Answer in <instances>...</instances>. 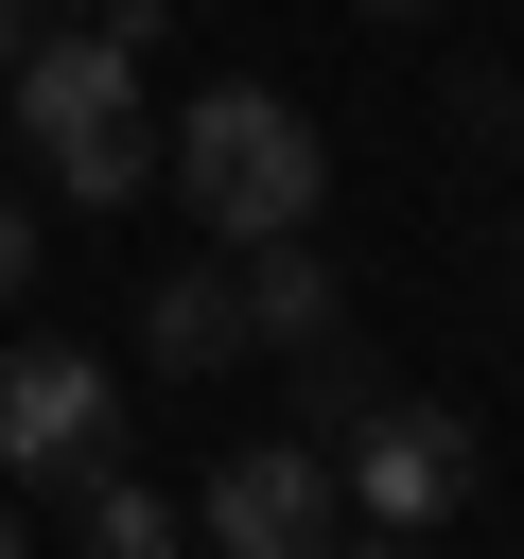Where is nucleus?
Wrapping results in <instances>:
<instances>
[{"label": "nucleus", "mask_w": 524, "mask_h": 559, "mask_svg": "<svg viewBox=\"0 0 524 559\" xmlns=\"http://www.w3.org/2000/svg\"><path fill=\"white\" fill-rule=\"evenodd\" d=\"M157 157H175V210H192L210 245H279V227H314V192H332V140H314L279 87H192Z\"/></svg>", "instance_id": "nucleus-1"}, {"label": "nucleus", "mask_w": 524, "mask_h": 559, "mask_svg": "<svg viewBox=\"0 0 524 559\" xmlns=\"http://www.w3.org/2000/svg\"><path fill=\"white\" fill-rule=\"evenodd\" d=\"M17 122L52 140V192L70 210H140L157 192V122H140V52L87 17V35H17Z\"/></svg>", "instance_id": "nucleus-2"}, {"label": "nucleus", "mask_w": 524, "mask_h": 559, "mask_svg": "<svg viewBox=\"0 0 524 559\" xmlns=\"http://www.w3.org/2000/svg\"><path fill=\"white\" fill-rule=\"evenodd\" d=\"M0 454H17V489H87V472L122 454L105 367H87V349H52V332H17V349H0Z\"/></svg>", "instance_id": "nucleus-3"}, {"label": "nucleus", "mask_w": 524, "mask_h": 559, "mask_svg": "<svg viewBox=\"0 0 524 559\" xmlns=\"http://www.w3.org/2000/svg\"><path fill=\"white\" fill-rule=\"evenodd\" d=\"M192 524H210V559H314V542H332V454H314V437H245Z\"/></svg>", "instance_id": "nucleus-4"}, {"label": "nucleus", "mask_w": 524, "mask_h": 559, "mask_svg": "<svg viewBox=\"0 0 524 559\" xmlns=\"http://www.w3.org/2000/svg\"><path fill=\"white\" fill-rule=\"evenodd\" d=\"M332 489H367V524H437V507L472 489V419H437V402H367V419L332 437Z\"/></svg>", "instance_id": "nucleus-5"}, {"label": "nucleus", "mask_w": 524, "mask_h": 559, "mask_svg": "<svg viewBox=\"0 0 524 559\" xmlns=\"http://www.w3.org/2000/svg\"><path fill=\"white\" fill-rule=\"evenodd\" d=\"M227 280H245V349H314V332H349V297H332V262H314V227L227 245Z\"/></svg>", "instance_id": "nucleus-6"}, {"label": "nucleus", "mask_w": 524, "mask_h": 559, "mask_svg": "<svg viewBox=\"0 0 524 559\" xmlns=\"http://www.w3.org/2000/svg\"><path fill=\"white\" fill-rule=\"evenodd\" d=\"M140 349H157L175 384H192V367H245V280H227V262H175V280L140 297Z\"/></svg>", "instance_id": "nucleus-7"}, {"label": "nucleus", "mask_w": 524, "mask_h": 559, "mask_svg": "<svg viewBox=\"0 0 524 559\" xmlns=\"http://www.w3.org/2000/svg\"><path fill=\"white\" fill-rule=\"evenodd\" d=\"M70 507H87V559H175V507H157V489H140L122 454H105V472H87Z\"/></svg>", "instance_id": "nucleus-8"}, {"label": "nucleus", "mask_w": 524, "mask_h": 559, "mask_svg": "<svg viewBox=\"0 0 524 559\" xmlns=\"http://www.w3.org/2000/svg\"><path fill=\"white\" fill-rule=\"evenodd\" d=\"M367 402H384V367H367L349 332H314V349H297V419H314V454H332V437H349Z\"/></svg>", "instance_id": "nucleus-9"}, {"label": "nucleus", "mask_w": 524, "mask_h": 559, "mask_svg": "<svg viewBox=\"0 0 524 559\" xmlns=\"http://www.w3.org/2000/svg\"><path fill=\"white\" fill-rule=\"evenodd\" d=\"M17 280H35V210L0 192V297H17Z\"/></svg>", "instance_id": "nucleus-10"}, {"label": "nucleus", "mask_w": 524, "mask_h": 559, "mask_svg": "<svg viewBox=\"0 0 524 559\" xmlns=\"http://www.w3.org/2000/svg\"><path fill=\"white\" fill-rule=\"evenodd\" d=\"M314 559H419V524H367V542H314Z\"/></svg>", "instance_id": "nucleus-11"}, {"label": "nucleus", "mask_w": 524, "mask_h": 559, "mask_svg": "<svg viewBox=\"0 0 524 559\" xmlns=\"http://www.w3.org/2000/svg\"><path fill=\"white\" fill-rule=\"evenodd\" d=\"M17 35H35V0H0V70H17Z\"/></svg>", "instance_id": "nucleus-12"}, {"label": "nucleus", "mask_w": 524, "mask_h": 559, "mask_svg": "<svg viewBox=\"0 0 524 559\" xmlns=\"http://www.w3.org/2000/svg\"><path fill=\"white\" fill-rule=\"evenodd\" d=\"M0 559H35V524H17V507H0Z\"/></svg>", "instance_id": "nucleus-13"}, {"label": "nucleus", "mask_w": 524, "mask_h": 559, "mask_svg": "<svg viewBox=\"0 0 524 559\" xmlns=\"http://www.w3.org/2000/svg\"><path fill=\"white\" fill-rule=\"evenodd\" d=\"M367 17H437V0H367Z\"/></svg>", "instance_id": "nucleus-14"}]
</instances>
